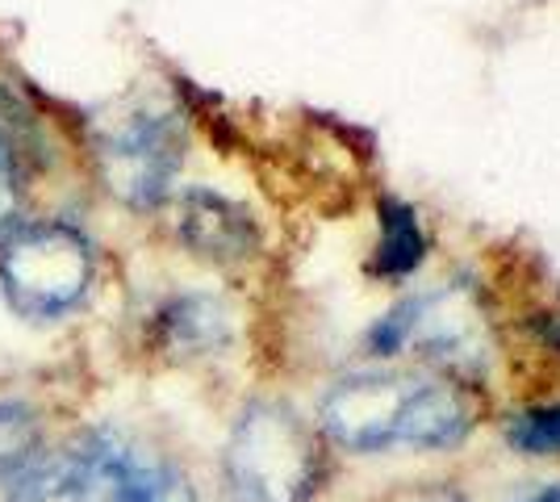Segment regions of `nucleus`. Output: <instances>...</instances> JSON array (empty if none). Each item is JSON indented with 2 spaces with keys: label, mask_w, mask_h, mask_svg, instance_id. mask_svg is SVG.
I'll return each instance as SVG.
<instances>
[{
  "label": "nucleus",
  "mask_w": 560,
  "mask_h": 502,
  "mask_svg": "<svg viewBox=\"0 0 560 502\" xmlns=\"http://www.w3.org/2000/svg\"><path fill=\"white\" fill-rule=\"evenodd\" d=\"M0 502H206L172 453L121 423H89L55 440L0 486Z\"/></svg>",
  "instance_id": "f257e3e1"
},
{
  "label": "nucleus",
  "mask_w": 560,
  "mask_h": 502,
  "mask_svg": "<svg viewBox=\"0 0 560 502\" xmlns=\"http://www.w3.org/2000/svg\"><path fill=\"white\" fill-rule=\"evenodd\" d=\"M477 423L465 385L415 373H348L318 398V435L355 456L460 448Z\"/></svg>",
  "instance_id": "f03ea898"
},
{
  "label": "nucleus",
  "mask_w": 560,
  "mask_h": 502,
  "mask_svg": "<svg viewBox=\"0 0 560 502\" xmlns=\"http://www.w3.org/2000/svg\"><path fill=\"white\" fill-rule=\"evenodd\" d=\"M327 440L280 398H252L231 419L218 456L222 502H318Z\"/></svg>",
  "instance_id": "7ed1b4c3"
},
{
  "label": "nucleus",
  "mask_w": 560,
  "mask_h": 502,
  "mask_svg": "<svg viewBox=\"0 0 560 502\" xmlns=\"http://www.w3.org/2000/svg\"><path fill=\"white\" fill-rule=\"evenodd\" d=\"M96 289V247L68 222H18L0 235V293L25 323H63Z\"/></svg>",
  "instance_id": "20e7f679"
},
{
  "label": "nucleus",
  "mask_w": 560,
  "mask_h": 502,
  "mask_svg": "<svg viewBox=\"0 0 560 502\" xmlns=\"http://www.w3.org/2000/svg\"><path fill=\"white\" fill-rule=\"evenodd\" d=\"M373 357H401L419 352L422 360L440 364L444 377L477 382L490 364V323L468 285H444L410 293L394 302L364 335Z\"/></svg>",
  "instance_id": "39448f33"
},
{
  "label": "nucleus",
  "mask_w": 560,
  "mask_h": 502,
  "mask_svg": "<svg viewBox=\"0 0 560 502\" xmlns=\"http://www.w3.org/2000/svg\"><path fill=\"white\" fill-rule=\"evenodd\" d=\"M185 164V121L172 109H135L96 143V172L105 189L130 210L164 206Z\"/></svg>",
  "instance_id": "423d86ee"
},
{
  "label": "nucleus",
  "mask_w": 560,
  "mask_h": 502,
  "mask_svg": "<svg viewBox=\"0 0 560 502\" xmlns=\"http://www.w3.org/2000/svg\"><path fill=\"white\" fill-rule=\"evenodd\" d=\"M176 240L188 256L222 268L252 260L264 247L256 214L213 189H185L176 197Z\"/></svg>",
  "instance_id": "0eeeda50"
},
{
  "label": "nucleus",
  "mask_w": 560,
  "mask_h": 502,
  "mask_svg": "<svg viewBox=\"0 0 560 502\" xmlns=\"http://www.w3.org/2000/svg\"><path fill=\"white\" fill-rule=\"evenodd\" d=\"M151 348L167 360H210L234 343V314L222 297L185 289L164 297L147 318Z\"/></svg>",
  "instance_id": "6e6552de"
},
{
  "label": "nucleus",
  "mask_w": 560,
  "mask_h": 502,
  "mask_svg": "<svg viewBox=\"0 0 560 502\" xmlns=\"http://www.w3.org/2000/svg\"><path fill=\"white\" fill-rule=\"evenodd\" d=\"M376 226H381V243H376L373 272L381 281H406L415 277L427 260V231L422 218L410 201H401L394 192H385L376 201Z\"/></svg>",
  "instance_id": "1a4fd4ad"
},
{
  "label": "nucleus",
  "mask_w": 560,
  "mask_h": 502,
  "mask_svg": "<svg viewBox=\"0 0 560 502\" xmlns=\"http://www.w3.org/2000/svg\"><path fill=\"white\" fill-rule=\"evenodd\" d=\"M55 444L47 410L30 398H0V486Z\"/></svg>",
  "instance_id": "9d476101"
},
{
  "label": "nucleus",
  "mask_w": 560,
  "mask_h": 502,
  "mask_svg": "<svg viewBox=\"0 0 560 502\" xmlns=\"http://www.w3.org/2000/svg\"><path fill=\"white\" fill-rule=\"evenodd\" d=\"M502 435L523 456H560V402L514 410L502 423Z\"/></svg>",
  "instance_id": "9b49d317"
},
{
  "label": "nucleus",
  "mask_w": 560,
  "mask_h": 502,
  "mask_svg": "<svg viewBox=\"0 0 560 502\" xmlns=\"http://www.w3.org/2000/svg\"><path fill=\"white\" fill-rule=\"evenodd\" d=\"M389 502H472V499H468L465 490H456L452 481H422V486H406Z\"/></svg>",
  "instance_id": "f8f14e48"
},
{
  "label": "nucleus",
  "mask_w": 560,
  "mask_h": 502,
  "mask_svg": "<svg viewBox=\"0 0 560 502\" xmlns=\"http://www.w3.org/2000/svg\"><path fill=\"white\" fill-rule=\"evenodd\" d=\"M532 331H536V339L544 348L560 352V314H536L532 318Z\"/></svg>",
  "instance_id": "ddd939ff"
},
{
  "label": "nucleus",
  "mask_w": 560,
  "mask_h": 502,
  "mask_svg": "<svg viewBox=\"0 0 560 502\" xmlns=\"http://www.w3.org/2000/svg\"><path fill=\"white\" fill-rule=\"evenodd\" d=\"M518 502H560V481H552V486H544V490H536L532 499H518Z\"/></svg>",
  "instance_id": "4468645a"
}]
</instances>
